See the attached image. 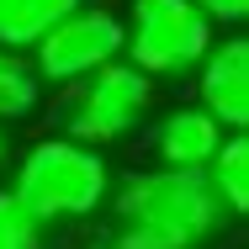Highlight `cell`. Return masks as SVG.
Masks as SVG:
<instances>
[{
  "label": "cell",
  "instance_id": "1",
  "mask_svg": "<svg viewBox=\"0 0 249 249\" xmlns=\"http://www.w3.org/2000/svg\"><path fill=\"white\" fill-rule=\"evenodd\" d=\"M117 249H207L228 228V207L212 196L201 170L149 164L106 191Z\"/></svg>",
  "mask_w": 249,
  "mask_h": 249
},
{
  "label": "cell",
  "instance_id": "2",
  "mask_svg": "<svg viewBox=\"0 0 249 249\" xmlns=\"http://www.w3.org/2000/svg\"><path fill=\"white\" fill-rule=\"evenodd\" d=\"M11 196L21 201V212L53 233V228H69V223H85L106 207V191H111V164L106 154L69 138V133H48L37 143L16 154L11 164Z\"/></svg>",
  "mask_w": 249,
  "mask_h": 249
},
{
  "label": "cell",
  "instance_id": "3",
  "mask_svg": "<svg viewBox=\"0 0 249 249\" xmlns=\"http://www.w3.org/2000/svg\"><path fill=\"white\" fill-rule=\"evenodd\" d=\"M159 80H149L138 64L111 58L96 74L64 85V106H58V133L90 143V149H111L122 138H133L154 111V90Z\"/></svg>",
  "mask_w": 249,
  "mask_h": 249
},
{
  "label": "cell",
  "instance_id": "4",
  "mask_svg": "<svg viewBox=\"0 0 249 249\" xmlns=\"http://www.w3.org/2000/svg\"><path fill=\"white\" fill-rule=\"evenodd\" d=\"M217 43V27L196 0H133L122 16V58L149 80H191L201 53Z\"/></svg>",
  "mask_w": 249,
  "mask_h": 249
},
{
  "label": "cell",
  "instance_id": "5",
  "mask_svg": "<svg viewBox=\"0 0 249 249\" xmlns=\"http://www.w3.org/2000/svg\"><path fill=\"white\" fill-rule=\"evenodd\" d=\"M27 53H32L43 85H48V90H64V85L96 74L101 64L122 58V16H117L111 5H101V0L96 5L80 0V5L64 11Z\"/></svg>",
  "mask_w": 249,
  "mask_h": 249
},
{
  "label": "cell",
  "instance_id": "6",
  "mask_svg": "<svg viewBox=\"0 0 249 249\" xmlns=\"http://www.w3.org/2000/svg\"><path fill=\"white\" fill-rule=\"evenodd\" d=\"M196 80V106H207L228 133H244L249 122V43L244 37H223L201 53L191 69Z\"/></svg>",
  "mask_w": 249,
  "mask_h": 249
},
{
  "label": "cell",
  "instance_id": "7",
  "mask_svg": "<svg viewBox=\"0 0 249 249\" xmlns=\"http://www.w3.org/2000/svg\"><path fill=\"white\" fill-rule=\"evenodd\" d=\"M223 138H228V127H223L207 106H196V101L170 106V111L154 122V133H149L154 164H175V170H201V164L217 154Z\"/></svg>",
  "mask_w": 249,
  "mask_h": 249
},
{
  "label": "cell",
  "instance_id": "8",
  "mask_svg": "<svg viewBox=\"0 0 249 249\" xmlns=\"http://www.w3.org/2000/svg\"><path fill=\"white\" fill-rule=\"evenodd\" d=\"M48 101V85L32 64L27 48H0V122L16 127V122H32Z\"/></svg>",
  "mask_w": 249,
  "mask_h": 249
},
{
  "label": "cell",
  "instance_id": "9",
  "mask_svg": "<svg viewBox=\"0 0 249 249\" xmlns=\"http://www.w3.org/2000/svg\"><path fill=\"white\" fill-rule=\"evenodd\" d=\"M201 175H207L212 196L228 207V217H244L249 212V138L244 133H228L217 143V154L201 164Z\"/></svg>",
  "mask_w": 249,
  "mask_h": 249
},
{
  "label": "cell",
  "instance_id": "10",
  "mask_svg": "<svg viewBox=\"0 0 249 249\" xmlns=\"http://www.w3.org/2000/svg\"><path fill=\"white\" fill-rule=\"evenodd\" d=\"M80 0H0V48H32Z\"/></svg>",
  "mask_w": 249,
  "mask_h": 249
},
{
  "label": "cell",
  "instance_id": "11",
  "mask_svg": "<svg viewBox=\"0 0 249 249\" xmlns=\"http://www.w3.org/2000/svg\"><path fill=\"white\" fill-rule=\"evenodd\" d=\"M43 244H48V233L21 212V201L11 191H0V249H43Z\"/></svg>",
  "mask_w": 249,
  "mask_h": 249
},
{
  "label": "cell",
  "instance_id": "12",
  "mask_svg": "<svg viewBox=\"0 0 249 249\" xmlns=\"http://www.w3.org/2000/svg\"><path fill=\"white\" fill-rule=\"evenodd\" d=\"M196 5H201V16H207L217 32H223V27H228V32L244 27V16H249V0H196Z\"/></svg>",
  "mask_w": 249,
  "mask_h": 249
},
{
  "label": "cell",
  "instance_id": "13",
  "mask_svg": "<svg viewBox=\"0 0 249 249\" xmlns=\"http://www.w3.org/2000/svg\"><path fill=\"white\" fill-rule=\"evenodd\" d=\"M5 164H11V127L0 122V175H5Z\"/></svg>",
  "mask_w": 249,
  "mask_h": 249
},
{
  "label": "cell",
  "instance_id": "14",
  "mask_svg": "<svg viewBox=\"0 0 249 249\" xmlns=\"http://www.w3.org/2000/svg\"><path fill=\"white\" fill-rule=\"evenodd\" d=\"M111 249H117V244H111Z\"/></svg>",
  "mask_w": 249,
  "mask_h": 249
}]
</instances>
